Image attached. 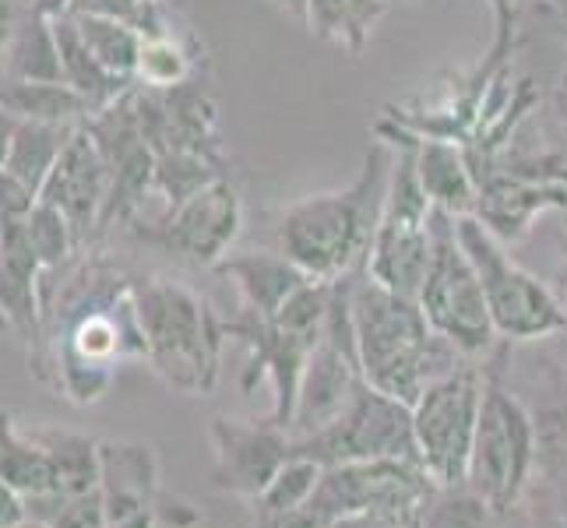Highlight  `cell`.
Wrapping results in <instances>:
<instances>
[{
    "instance_id": "8",
    "label": "cell",
    "mask_w": 567,
    "mask_h": 528,
    "mask_svg": "<svg viewBox=\"0 0 567 528\" xmlns=\"http://www.w3.org/2000/svg\"><path fill=\"white\" fill-rule=\"evenodd\" d=\"M480 402H483V370L462 363L452 374L430 384L413 405L420 465L441 490H458L468 479Z\"/></svg>"
},
{
    "instance_id": "19",
    "label": "cell",
    "mask_w": 567,
    "mask_h": 528,
    "mask_svg": "<svg viewBox=\"0 0 567 528\" xmlns=\"http://www.w3.org/2000/svg\"><path fill=\"white\" fill-rule=\"evenodd\" d=\"M71 18L95 61H100L113 77H121V82L131 85L134 71H138V53L145 43V32L127 22H113V18H95V14H71Z\"/></svg>"
},
{
    "instance_id": "4",
    "label": "cell",
    "mask_w": 567,
    "mask_h": 528,
    "mask_svg": "<svg viewBox=\"0 0 567 528\" xmlns=\"http://www.w3.org/2000/svg\"><path fill=\"white\" fill-rule=\"evenodd\" d=\"M504 352L483 370V402L465 486L501 518L518 504L536 462V420L501 381Z\"/></svg>"
},
{
    "instance_id": "10",
    "label": "cell",
    "mask_w": 567,
    "mask_h": 528,
    "mask_svg": "<svg viewBox=\"0 0 567 528\" xmlns=\"http://www.w3.org/2000/svg\"><path fill=\"white\" fill-rule=\"evenodd\" d=\"M240 226H244V201L237 187L226 176H219V180L194 190L181 205L166 208L159 226H152L145 237L194 265L215 268L229 253L233 240L240 237Z\"/></svg>"
},
{
    "instance_id": "13",
    "label": "cell",
    "mask_w": 567,
    "mask_h": 528,
    "mask_svg": "<svg viewBox=\"0 0 567 528\" xmlns=\"http://www.w3.org/2000/svg\"><path fill=\"white\" fill-rule=\"evenodd\" d=\"M378 138L384 142H409L416 159V176L420 187L426 190V198L434 201V208H444L452 215H473L476 211V173L468 166V155L458 142L447 138H420V134H409L405 127H378Z\"/></svg>"
},
{
    "instance_id": "3",
    "label": "cell",
    "mask_w": 567,
    "mask_h": 528,
    "mask_svg": "<svg viewBox=\"0 0 567 528\" xmlns=\"http://www.w3.org/2000/svg\"><path fill=\"white\" fill-rule=\"evenodd\" d=\"M131 292L145 356L155 374L184 395H208L219 381V349L226 339L223 321L190 286L169 276L131 282Z\"/></svg>"
},
{
    "instance_id": "24",
    "label": "cell",
    "mask_w": 567,
    "mask_h": 528,
    "mask_svg": "<svg viewBox=\"0 0 567 528\" xmlns=\"http://www.w3.org/2000/svg\"><path fill=\"white\" fill-rule=\"evenodd\" d=\"M430 500V497H426ZM423 500V504H426ZM423 504H388V507H370V511L339 518L328 528H420L423 525Z\"/></svg>"
},
{
    "instance_id": "25",
    "label": "cell",
    "mask_w": 567,
    "mask_h": 528,
    "mask_svg": "<svg viewBox=\"0 0 567 528\" xmlns=\"http://www.w3.org/2000/svg\"><path fill=\"white\" fill-rule=\"evenodd\" d=\"M25 18L29 11H22V0H0V71L8 64V53L14 46L18 32H22Z\"/></svg>"
},
{
    "instance_id": "15",
    "label": "cell",
    "mask_w": 567,
    "mask_h": 528,
    "mask_svg": "<svg viewBox=\"0 0 567 528\" xmlns=\"http://www.w3.org/2000/svg\"><path fill=\"white\" fill-rule=\"evenodd\" d=\"M0 106L14 121L56 127H82L95 113L85 95L68 82H25V77H0Z\"/></svg>"
},
{
    "instance_id": "7",
    "label": "cell",
    "mask_w": 567,
    "mask_h": 528,
    "mask_svg": "<svg viewBox=\"0 0 567 528\" xmlns=\"http://www.w3.org/2000/svg\"><path fill=\"white\" fill-rule=\"evenodd\" d=\"M430 226H434V253H430V268L416 300L437 335H444L465 356H476L497 339L491 310H486L483 282L458 240L455 215L434 208Z\"/></svg>"
},
{
    "instance_id": "5",
    "label": "cell",
    "mask_w": 567,
    "mask_h": 528,
    "mask_svg": "<svg viewBox=\"0 0 567 528\" xmlns=\"http://www.w3.org/2000/svg\"><path fill=\"white\" fill-rule=\"evenodd\" d=\"M458 240L476 265L486 310L504 342H536L567 331V310L533 271H525L476 215H455Z\"/></svg>"
},
{
    "instance_id": "9",
    "label": "cell",
    "mask_w": 567,
    "mask_h": 528,
    "mask_svg": "<svg viewBox=\"0 0 567 528\" xmlns=\"http://www.w3.org/2000/svg\"><path fill=\"white\" fill-rule=\"evenodd\" d=\"M292 455L315 458L324 468L342 462H384V458L420 462L413 408L363 381L353 402L342 408V416L336 423L324 426L315 437L292 441Z\"/></svg>"
},
{
    "instance_id": "6",
    "label": "cell",
    "mask_w": 567,
    "mask_h": 528,
    "mask_svg": "<svg viewBox=\"0 0 567 528\" xmlns=\"http://www.w3.org/2000/svg\"><path fill=\"white\" fill-rule=\"evenodd\" d=\"M395 145V166H391L388 194L378 215L374 240L367 253V276L402 297H420L426 279L430 253H434V201L426 198L416 176V159L409 142Z\"/></svg>"
},
{
    "instance_id": "17",
    "label": "cell",
    "mask_w": 567,
    "mask_h": 528,
    "mask_svg": "<svg viewBox=\"0 0 567 528\" xmlns=\"http://www.w3.org/2000/svg\"><path fill=\"white\" fill-rule=\"evenodd\" d=\"M74 134V127H56V124H35V121H18L11 148L4 155V169L8 176H14L32 198H39L50 169L61 159V152L68 145V138Z\"/></svg>"
},
{
    "instance_id": "29",
    "label": "cell",
    "mask_w": 567,
    "mask_h": 528,
    "mask_svg": "<svg viewBox=\"0 0 567 528\" xmlns=\"http://www.w3.org/2000/svg\"><path fill=\"white\" fill-rule=\"evenodd\" d=\"M564 258H567V240H564Z\"/></svg>"
},
{
    "instance_id": "2",
    "label": "cell",
    "mask_w": 567,
    "mask_h": 528,
    "mask_svg": "<svg viewBox=\"0 0 567 528\" xmlns=\"http://www.w3.org/2000/svg\"><path fill=\"white\" fill-rule=\"evenodd\" d=\"M349 310H353L363 381L409 408L430 384L465 363V352L430 328L416 297L384 289L367 276V268L353 279Z\"/></svg>"
},
{
    "instance_id": "30",
    "label": "cell",
    "mask_w": 567,
    "mask_h": 528,
    "mask_svg": "<svg viewBox=\"0 0 567 528\" xmlns=\"http://www.w3.org/2000/svg\"><path fill=\"white\" fill-rule=\"evenodd\" d=\"M564 85H567V74H564Z\"/></svg>"
},
{
    "instance_id": "28",
    "label": "cell",
    "mask_w": 567,
    "mask_h": 528,
    "mask_svg": "<svg viewBox=\"0 0 567 528\" xmlns=\"http://www.w3.org/2000/svg\"><path fill=\"white\" fill-rule=\"evenodd\" d=\"M557 282H560V297H557V300H560V303H564V310H567V265L560 268V276H557Z\"/></svg>"
},
{
    "instance_id": "22",
    "label": "cell",
    "mask_w": 567,
    "mask_h": 528,
    "mask_svg": "<svg viewBox=\"0 0 567 528\" xmlns=\"http://www.w3.org/2000/svg\"><path fill=\"white\" fill-rule=\"evenodd\" d=\"M494 518L497 515L486 507V500L476 497L468 486H458V490H441L437 486L423 504L420 528H491Z\"/></svg>"
},
{
    "instance_id": "14",
    "label": "cell",
    "mask_w": 567,
    "mask_h": 528,
    "mask_svg": "<svg viewBox=\"0 0 567 528\" xmlns=\"http://www.w3.org/2000/svg\"><path fill=\"white\" fill-rule=\"evenodd\" d=\"M215 271L240 289L244 310L254 318H276L289 303L292 292L310 282L307 271L300 265H292L282 250L226 253V258L215 265Z\"/></svg>"
},
{
    "instance_id": "16",
    "label": "cell",
    "mask_w": 567,
    "mask_h": 528,
    "mask_svg": "<svg viewBox=\"0 0 567 528\" xmlns=\"http://www.w3.org/2000/svg\"><path fill=\"white\" fill-rule=\"evenodd\" d=\"M53 39H56V50H61L64 82L82 92L95 113L113 106L121 95H127V82L113 77L100 61H95L71 14H56L53 18Z\"/></svg>"
},
{
    "instance_id": "1",
    "label": "cell",
    "mask_w": 567,
    "mask_h": 528,
    "mask_svg": "<svg viewBox=\"0 0 567 528\" xmlns=\"http://www.w3.org/2000/svg\"><path fill=\"white\" fill-rule=\"evenodd\" d=\"M391 166H395V145L374 138L353 184L310 194L279 215V250L321 282H336L367 268Z\"/></svg>"
},
{
    "instance_id": "27",
    "label": "cell",
    "mask_w": 567,
    "mask_h": 528,
    "mask_svg": "<svg viewBox=\"0 0 567 528\" xmlns=\"http://www.w3.org/2000/svg\"><path fill=\"white\" fill-rule=\"evenodd\" d=\"M271 4H279L286 14L297 18V22H307V4H310V0H271Z\"/></svg>"
},
{
    "instance_id": "12",
    "label": "cell",
    "mask_w": 567,
    "mask_h": 528,
    "mask_svg": "<svg viewBox=\"0 0 567 528\" xmlns=\"http://www.w3.org/2000/svg\"><path fill=\"white\" fill-rule=\"evenodd\" d=\"M110 163L100 148V142L92 138L89 124L74 127L68 138L61 159L50 169L39 198L50 201L53 208H61V215L71 222L78 244H82L95 226H103V211L110 201Z\"/></svg>"
},
{
    "instance_id": "23",
    "label": "cell",
    "mask_w": 567,
    "mask_h": 528,
    "mask_svg": "<svg viewBox=\"0 0 567 528\" xmlns=\"http://www.w3.org/2000/svg\"><path fill=\"white\" fill-rule=\"evenodd\" d=\"M68 14H95V18H113V22H127L142 29L145 35L166 32L159 0H71Z\"/></svg>"
},
{
    "instance_id": "21",
    "label": "cell",
    "mask_w": 567,
    "mask_h": 528,
    "mask_svg": "<svg viewBox=\"0 0 567 528\" xmlns=\"http://www.w3.org/2000/svg\"><path fill=\"white\" fill-rule=\"evenodd\" d=\"M190 74H194V56L181 43V35H173V29L145 35L142 53H138V71H134V77H138L145 89L169 92L177 85H187Z\"/></svg>"
},
{
    "instance_id": "18",
    "label": "cell",
    "mask_w": 567,
    "mask_h": 528,
    "mask_svg": "<svg viewBox=\"0 0 567 528\" xmlns=\"http://www.w3.org/2000/svg\"><path fill=\"white\" fill-rule=\"evenodd\" d=\"M395 0H310L307 29L346 53H363L370 32Z\"/></svg>"
},
{
    "instance_id": "26",
    "label": "cell",
    "mask_w": 567,
    "mask_h": 528,
    "mask_svg": "<svg viewBox=\"0 0 567 528\" xmlns=\"http://www.w3.org/2000/svg\"><path fill=\"white\" fill-rule=\"evenodd\" d=\"M14 127H18V121H14V116H11L4 106H0V166H4V155H8V148H11Z\"/></svg>"
},
{
    "instance_id": "11",
    "label": "cell",
    "mask_w": 567,
    "mask_h": 528,
    "mask_svg": "<svg viewBox=\"0 0 567 528\" xmlns=\"http://www.w3.org/2000/svg\"><path fill=\"white\" fill-rule=\"evenodd\" d=\"M219 462H215V486L237 497L258 500L292 458V437L276 423H244L219 416L212 426Z\"/></svg>"
},
{
    "instance_id": "20",
    "label": "cell",
    "mask_w": 567,
    "mask_h": 528,
    "mask_svg": "<svg viewBox=\"0 0 567 528\" xmlns=\"http://www.w3.org/2000/svg\"><path fill=\"white\" fill-rule=\"evenodd\" d=\"M321 473H324V465H318L315 458L292 455L282 473L268 483V490L254 500V507H258V528H279L286 515H292L310 494H315Z\"/></svg>"
}]
</instances>
